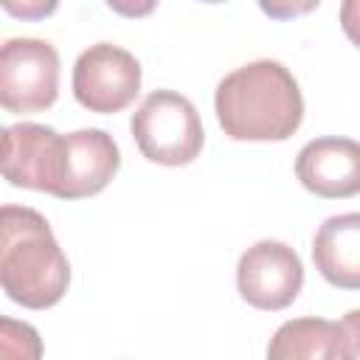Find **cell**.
I'll list each match as a JSON object with an SVG mask.
<instances>
[{
    "label": "cell",
    "mask_w": 360,
    "mask_h": 360,
    "mask_svg": "<svg viewBox=\"0 0 360 360\" xmlns=\"http://www.w3.org/2000/svg\"><path fill=\"white\" fill-rule=\"evenodd\" d=\"M214 112L233 141H287L304 121V96L281 62L256 59L217 84Z\"/></svg>",
    "instance_id": "1"
},
{
    "label": "cell",
    "mask_w": 360,
    "mask_h": 360,
    "mask_svg": "<svg viewBox=\"0 0 360 360\" xmlns=\"http://www.w3.org/2000/svg\"><path fill=\"white\" fill-rule=\"evenodd\" d=\"M0 284L25 309H48L70 284V264L48 219L25 205L0 211Z\"/></svg>",
    "instance_id": "2"
},
{
    "label": "cell",
    "mask_w": 360,
    "mask_h": 360,
    "mask_svg": "<svg viewBox=\"0 0 360 360\" xmlns=\"http://www.w3.org/2000/svg\"><path fill=\"white\" fill-rule=\"evenodd\" d=\"M129 129L141 155L160 166H188L205 143L197 107L174 90L149 93L132 112Z\"/></svg>",
    "instance_id": "3"
},
{
    "label": "cell",
    "mask_w": 360,
    "mask_h": 360,
    "mask_svg": "<svg viewBox=\"0 0 360 360\" xmlns=\"http://www.w3.org/2000/svg\"><path fill=\"white\" fill-rule=\"evenodd\" d=\"M59 96V53L34 37L6 39L0 48V104L6 112L28 115L48 110Z\"/></svg>",
    "instance_id": "4"
},
{
    "label": "cell",
    "mask_w": 360,
    "mask_h": 360,
    "mask_svg": "<svg viewBox=\"0 0 360 360\" xmlns=\"http://www.w3.org/2000/svg\"><path fill=\"white\" fill-rule=\"evenodd\" d=\"M141 93L138 59L112 42H96L79 53L73 65V96L76 101L98 115L121 112Z\"/></svg>",
    "instance_id": "5"
},
{
    "label": "cell",
    "mask_w": 360,
    "mask_h": 360,
    "mask_svg": "<svg viewBox=\"0 0 360 360\" xmlns=\"http://www.w3.org/2000/svg\"><path fill=\"white\" fill-rule=\"evenodd\" d=\"M0 166L11 186L56 197L65 177V135L45 124H11L3 129Z\"/></svg>",
    "instance_id": "6"
},
{
    "label": "cell",
    "mask_w": 360,
    "mask_h": 360,
    "mask_svg": "<svg viewBox=\"0 0 360 360\" xmlns=\"http://www.w3.org/2000/svg\"><path fill=\"white\" fill-rule=\"evenodd\" d=\"M304 287V264L298 253L278 242L262 239L250 245L236 264V290L239 295L264 312L290 307Z\"/></svg>",
    "instance_id": "7"
},
{
    "label": "cell",
    "mask_w": 360,
    "mask_h": 360,
    "mask_svg": "<svg viewBox=\"0 0 360 360\" xmlns=\"http://www.w3.org/2000/svg\"><path fill=\"white\" fill-rule=\"evenodd\" d=\"M298 183L323 200L360 194V143L352 138H315L295 158Z\"/></svg>",
    "instance_id": "8"
},
{
    "label": "cell",
    "mask_w": 360,
    "mask_h": 360,
    "mask_svg": "<svg viewBox=\"0 0 360 360\" xmlns=\"http://www.w3.org/2000/svg\"><path fill=\"white\" fill-rule=\"evenodd\" d=\"M121 166V149L104 129H76L65 135V177L59 200H84L110 186Z\"/></svg>",
    "instance_id": "9"
},
{
    "label": "cell",
    "mask_w": 360,
    "mask_h": 360,
    "mask_svg": "<svg viewBox=\"0 0 360 360\" xmlns=\"http://www.w3.org/2000/svg\"><path fill=\"white\" fill-rule=\"evenodd\" d=\"M315 270L340 290H360V211L323 219L312 239Z\"/></svg>",
    "instance_id": "10"
},
{
    "label": "cell",
    "mask_w": 360,
    "mask_h": 360,
    "mask_svg": "<svg viewBox=\"0 0 360 360\" xmlns=\"http://www.w3.org/2000/svg\"><path fill=\"white\" fill-rule=\"evenodd\" d=\"M267 357L270 360H298V357L349 360V346L340 323L326 318H292V321H284L270 338Z\"/></svg>",
    "instance_id": "11"
},
{
    "label": "cell",
    "mask_w": 360,
    "mask_h": 360,
    "mask_svg": "<svg viewBox=\"0 0 360 360\" xmlns=\"http://www.w3.org/2000/svg\"><path fill=\"white\" fill-rule=\"evenodd\" d=\"M0 3L6 14H11L14 20H25V22L45 20L59 8V0H0Z\"/></svg>",
    "instance_id": "12"
},
{
    "label": "cell",
    "mask_w": 360,
    "mask_h": 360,
    "mask_svg": "<svg viewBox=\"0 0 360 360\" xmlns=\"http://www.w3.org/2000/svg\"><path fill=\"white\" fill-rule=\"evenodd\" d=\"M321 0H259V8L270 20H292L301 14H309L318 8Z\"/></svg>",
    "instance_id": "13"
},
{
    "label": "cell",
    "mask_w": 360,
    "mask_h": 360,
    "mask_svg": "<svg viewBox=\"0 0 360 360\" xmlns=\"http://www.w3.org/2000/svg\"><path fill=\"white\" fill-rule=\"evenodd\" d=\"M340 28L346 39L360 48V0H340Z\"/></svg>",
    "instance_id": "14"
},
{
    "label": "cell",
    "mask_w": 360,
    "mask_h": 360,
    "mask_svg": "<svg viewBox=\"0 0 360 360\" xmlns=\"http://www.w3.org/2000/svg\"><path fill=\"white\" fill-rule=\"evenodd\" d=\"M115 14L121 17H129V20H141V17H149L160 0H104Z\"/></svg>",
    "instance_id": "15"
},
{
    "label": "cell",
    "mask_w": 360,
    "mask_h": 360,
    "mask_svg": "<svg viewBox=\"0 0 360 360\" xmlns=\"http://www.w3.org/2000/svg\"><path fill=\"white\" fill-rule=\"evenodd\" d=\"M343 335H346V346H349V357H360V309H349L340 321Z\"/></svg>",
    "instance_id": "16"
},
{
    "label": "cell",
    "mask_w": 360,
    "mask_h": 360,
    "mask_svg": "<svg viewBox=\"0 0 360 360\" xmlns=\"http://www.w3.org/2000/svg\"><path fill=\"white\" fill-rule=\"evenodd\" d=\"M202 3H225V0H202Z\"/></svg>",
    "instance_id": "17"
}]
</instances>
